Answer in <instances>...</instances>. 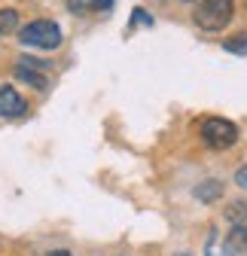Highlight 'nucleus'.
<instances>
[{
	"label": "nucleus",
	"mask_w": 247,
	"mask_h": 256,
	"mask_svg": "<svg viewBox=\"0 0 247 256\" xmlns=\"http://www.w3.org/2000/svg\"><path fill=\"white\" fill-rule=\"evenodd\" d=\"M18 40L28 49H58L61 46V24L52 18H34L18 30Z\"/></svg>",
	"instance_id": "1"
},
{
	"label": "nucleus",
	"mask_w": 247,
	"mask_h": 256,
	"mask_svg": "<svg viewBox=\"0 0 247 256\" xmlns=\"http://www.w3.org/2000/svg\"><path fill=\"white\" fill-rule=\"evenodd\" d=\"M235 16V0H198V6L192 12V22L202 30H223Z\"/></svg>",
	"instance_id": "2"
},
{
	"label": "nucleus",
	"mask_w": 247,
	"mask_h": 256,
	"mask_svg": "<svg viewBox=\"0 0 247 256\" xmlns=\"http://www.w3.org/2000/svg\"><path fill=\"white\" fill-rule=\"evenodd\" d=\"M198 134H202L204 146H210V150H229L238 140V125L229 119H220V116H210L202 122Z\"/></svg>",
	"instance_id": "3"
},
{
	"label": "nucleus",
	"mask_w": 247,
	"mask_h": 256,
	"mask_svg": "<svg viewBox=\"0 0 247 256\" xmlns=\"http://www.w3.org/2000/svg\"><path fill=\"white\" fill-rule=\"evenodd\" d=\"M24 113H28V101L12 86H0V116L4 119H22Z\"/></svg>",
	"instance_id": "4"
},
{
	"label": "nucleus",
	"mask_w": 247,
	"mask_h": 256,
	"mask_svg": "<svg viewBox=\"0 0 247 256\" xmlns=\"http://www.w3.org/2000/svg\"><path fill=\"white\" fill-rule=\"evenodd\" d=\"M192 196L204 204H214V202H220L223 198V183L220 180H202L196 189H192Z\"/></svg>",
	"instance_id": "5"
},
{
	"label": "nucleus",
	"mask_w": 247,
	"mask_h": 256,
	"mask_svg": "<svg viewBox=\"0 0 247 256\" xmlns=\"http://www.w3.org/2000/svg\"><path fill=\"white\" fill-rule=\"evenodd\" d=\"M226 247H229V253H232V256L247 253V226H244V222L232 226V232L226 235Z\"/></svg>",
	"instance_id": "6"
},
{
	"label": "nucleus",
	"mask_w": 247,
	"mask_h": 256,
	"mask_svg": "<svg viewBox=\"0 0 247 256\" xmlns=\"http://www.w3.org/2000/svg\"><path fill=\"white\" fill-rule=\"evenodd\" d=\"M16 76H18L22 82H28V86H34V88H46V86H49V80H46L40 70L24 68V64H18V68H16Z\"/></svg>",
	"instance_id": "7"
},
{
	"label": "nucleus",
	"mask_w": 247,
	"mask_h": 256,
	"mask_svg": "<svg viewBox=\"0 0 247 256\" xmlns=\"http://www.w3.org/2000/svg\"><path fill=\"white\" fill-rule=\"evenodd\" d=\"M74 12H92V10H110L113 0H68Z\"/></svg>",
	"instance_id": "8"
},
{
	"label": "nucleus",
	"mask_w": 247,
	"mask_h": 256,
	"mask_svg": "<svg viewBox=\"0 0 247 256\" xmlns=\"http://www.w3.org/2000/svg\"><path fill=\"white\" fill-rule=\"evenodd\" d=\"M16 28H18V12L16 10H0V37L12 34Z\"/></svg>",
	"instance_id": "9"
},
{
	"label": "nucleus",
	"mask_w": 247,
	"mask_h": 256,
	"mask_svg": "<svg viewBox=\"0 0 247 256\" xmlns=\"http://www.w3.org/2000/svg\"><path fill=\"white\" fill-rule=\"evenodd\" d=\"M223 49H226V52H232V55H247V30H244V34L229 37V40L223 43Z\"/></svg>",
	"instance_id": "10"
},
{
	"label": "nucleus",
	"mask_w": 247,
	"mask_h": 256,
	"mask_svg": "<svg viewBox=\"0 0 247 256\" xmlns=\"http://www.w3.org/2000/svg\"><path fill=\"white\" fill-rule=\"evenodd\" d=\"M226 216H229V220L235 222V226H238V222H244V220H247V204H244V202H235V204L226 210Z\"/></svg>",
	"instance_id": "11"
},
{
	"label": "nucleus",
	"mask_w": 247,
	"mask_h": 256,
	"mask_svg": "<svg viewBox=\"0 0 247 256\" xmlns=\"http://www.w3.org/2000/svg\"><path fill=\"white\" fill-rule=\"evenodd\" d=\"M18 64H24V68H34V70H46V68H49V61H43V58H30V55H22Z\"/></svg>",
	"instance_id": "12"
},
{
	"label": "nucleus",
	"mask_w": 247,
	"mask_h": 256,
	"mask_svg": "<svg viewBox=\"0 0 247 256\" xmlns=\"http://www.w3.org/2000/svg\"><path fill=\"white\" fill-rule=\"evenodd\" d=\"M132 24H146V28H150V24H152V18L146 16V10H140V6H138V10H134V16H132Z\"/></svg>",
	"instance_id": "13"
},
{
	"label": "nucleus",
	"mask_w": 247,
	"mask_h": 256,
	"mask_svg": "<svg viewBox=\"0 0 247 256\" xmlns=\"http://www.w3.org/2000/svg\"><path fill=\"white\" fill-rule=\"evenodd\" d=\"M235 183H238L241 189H247V165H241V168L235 171Z\"/></svg>",
	"instance_id": "14"
},
{
	"label": "nucleus",
	"mask_w": 247,
	"mask_h": 256,
	"mask_svg": "<svg viewBox=\"0 0 247 256\" xmlns=\"http://www.w3.org/2000/svg\"><path fill=\"white\" fill-rule=\"evenodd\" d=\"M49 256H70V250H55V253H49Z\"/></svg>",
	"instance_id": "15"
},
{
	"label": "nucleus",
	"mask_w": 247,
	"mask_h": 256,
	"mask_svg": "<svg viewBox=\"0 0 247 256\" xmlns=\"http://www.w3.org/2000/svg\"><path fill=\"white\" fill-rule=\"evenodd\" d=\"M183 4H196V0H183Z\"/></svg>",
	"instance_id": "16"
}]
</instances>
